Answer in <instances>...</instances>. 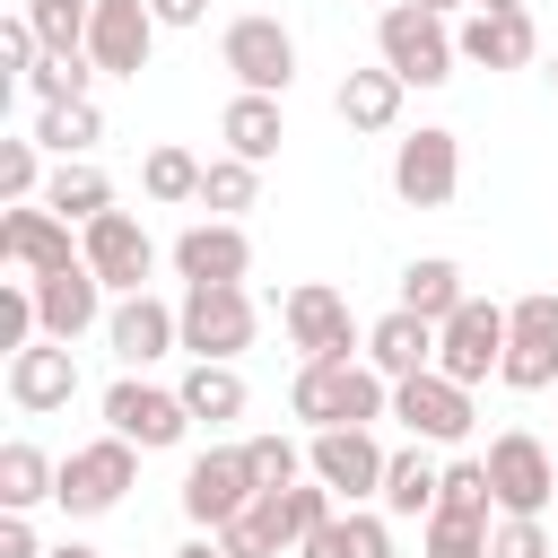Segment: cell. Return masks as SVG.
<instances>
[{
	"label": "cell",
	"instance_id": "cell-1",
	"mask_svg": "<svg viewBox=\"0 0 558 558\" xmlns=\"http://www.w3.org/2000/svg\"><path fill=\"white\" fill-rule=\"evenodd\" d=\"M288 401H296L305 427H366V418L392 410V375H375L357 357H305L296 384H288Z\"/></svg>",
	"mask_w": 558,
	"mask_h": 558
},
{
	"label": "cell",
	"instance_id": "cell-2",
	"mask_svg": "<svg viewBox=\"0 0 558 558\" xmlns=\"http://www.w3.org/2000/svg\"><path fill=\"white\" fill-rule=\"evenodd\" d=\"M375 44H384V70H401L410 87H445L453 61H462V44L445 35V17L418 9V0H392V9L375 17Z\"/></svg>",
	"mask_w": 558,
	"mask_h": 558
},
{
	"label": "cell",
	"instance_id": "cell-3",
	"mask_svg": "<svg viewBox=\"0 0 558 558\" xmlns=\"http://www.w3.org/2000/svg\"><path fill=\"white\" fill-rule=\"evenodd\" d=\"M497 384H514V392H549L558 384V296L549 288L506 305V366H497Z\"/></svg>",
	"mask_w": 558,
	"mask_h": 558
},
{
	"label": "cell",
	"instance_id": "cell-4",
	"mask_svg": "<svg viewBox=\"0 0 558 558\" xmlns=\"http://www.w3.org/2000/svg\"><path fill=\"white\" fill-rule=\"evenodd\" d=\"M436 366H445L453 384H488V375L506 366V305L462 296V305L436 323Z\"/></svg>",
	"mask_w": 558,
	"mask_h": 558
},
{
	"label": "cell",
	"instance_id": "cell-5",
	"mask_svg": "<svg viewBox=\"0 0 558 558\" xmlns=\"http://www.w3.org/2000/svg\"><path fill=\"white\" fill-rule=\"evenodd\" d=\"M392 418L418 436V445H462L471 436V384H453L445 366H418L392 384Z\"/></svg>",
	"mask_w": 558,
	"mask_h": 558
},
{
	"label": "cell",
	"instance_id": "cell-6",
	"mask_svg": "<svg viewBox=\"0 0 558 558\" xmlns=\"http://www.w3.org/2000/svg\"><path fill=\"white\" fill-rule=\"evenodd\" d=\"M140 480V462H131V436H96V445H78L70 462H61V488H52V506L61 514H105V506H122V488Z\"/></svg>",
	"mask_w": 558,
	"mask_h": 558
},
{
	"label": "cell",
	"instance_id": "cell-7",
	"mask_svg": "<svg viewBox=\"0 0 558 558\" xmlns=\"http://www.w3.org/2000/svg\"><path fill=\"white\" fill-rule=\"evenodd\" d=\"M218 61L235 70V87H253V96H279L288 78H296V35L279 26V17H235L227 35H218Z\"/></svg>",
	"mask_w": 558,
	"mask_h": 558
},
{
	"label": "cell",
	"instance_id": "cell-8",
	"mask_svg": "<svg viewBox=\"0 0 558 558\" xmlns=\"http://www.w3.org/2000/svg\"><path fill=\"white\" fill-rule=\"evenodd\" d=\"M488 488H497L506 514H549V497H558V462H549V445L523 436V427H506V436L488 445Z\"/></svg>",
	"mask_w": 558,
	"mask_h": 558
},
{
	"label": "cell",
	"instance_id": "cell-9",
	"mask_svg": "<svg viewBox=\"0 0 558 558\" xmlns=\"http://www.w3.org/2000/svg\"><path fill=\"white\" fill-rule=\"evenodd\" d=\"M183 349L192 357H235L244 340H253V296H244V279H227V288H183Z\"/></svg>",
	"mask_w": 558,
	"mask_h": 558
},
{
	"label": "cell",
	"instance_id": "cell-10",
	"mask_svg": "<svg viewBox=\"0 0 558 558\" xmlns=\"http://www.w3.org/2000/svg\"><path fill=\"white\" fill-rule=\"evenodd\" d=\"M453 183H462V140H453V131H410V140L392 148V192H401L410 209H445Z\"/></svg>",
	"mask_w": 558,
	"mask_h": 558
},
{
	"label": "cell",
	"instance_id": "cell-11",
	"mask_svg": "<svg viewBox=\"0 0 558 558\" xmlns=\"http://www.w3.org/2000/svg\"><path fill=\"white\" fill-rule=\"evenodd\" d=\"M288 340L305 349V357H357L366 349V331L349 323V296L340 288H323V279H305V288H288Z\"/></svg>",
	"mask_w": 558,
	"mask_h": 558
},
{
	"label": "cell",
	"instance_id": "cell-12",
	"mask_svg": "<svg viewBox=\"0 0 558 558\" xmlns=\"http://www.w3.org/2000/svg\"><path fill=\"white\" fill-rule=\"evenodd\" d=\"M105 427L131 436L140 453H157V445H183L192 410H183V392H157V384H140V375H122V384L105 392Z\"/></svg>",
	"mask_w": 558,
	"mask_h": 558
},
{
	"label": "cell",
	"instance_id": "cell-13",
	"mask_svg": "<svg viewBox=\"0 0 558 558\" xmlns=\"http://www.w3.org/2000/svg\"><path fill=\"white\" fill-rule=\"evenodd\" d=\"M305 462H314V480H323L331 497L357 506V497H384V462H392V453H384L366 427H314V453H305Z\"/></svg>",
	"mask_w": 558,
	"mask_h": 558
},
{
	"label": "cell",
	"instance_id": "cell-14",
	"mask_svg": "<svg viewBox=\"0 0 558 558\" xmlns=\"http://www.w3.org/2000/svg\"><path fill=\"white\" fill-rule=\"evenodd\" d=\"M148 44H157V9L148 0H96L87 17V61L105 78H140L148 70Z\"/></svg>",
	"mask_w": 558,
	"mask_h": 558
},
{
	"label": "cell",
	"instance_id": "cell-15",
	"mask_svg": "<svg viewBox=\"0 0 558 558\" xmlns=\"http://www.w3.org/2000/svg\"><path fill=\"white\" fill-rule=\"evenodd\" d=\"M78 253H87V270H96L105 288H122V296H140V279H148V262H157V244H148V227H140L131 209H105V218H87Z\"/></svg>",
	"mask_w": 558,
	"mask_h": 558
},
{
	"label": "cell",
	"instance_id": "cell-16",
	"mask_svg": "<svg viewBox=\"0 0 558 558\" xmlns=\"http://www.w3.org/2000/svg\"><path fill=\"white\" fill-rule=\"evenodd\" d=\"M253 497H262V488H253V471H244V445H235V453H201V462L183 471V514H192L201 532L235 523Z\"/></svg>",
	"mask_w": 558,
	"mask_h": 558
},
{
	"label": "cell",
	"instance_id": "cell-17",
	"mask_svg": "<svg viewBox=\"0 0 558 558\" xmlns=\"http://www.w3.org/2000/svg\"><path fill=\"white\" fill-rule=\"evenodd\" d=\"M0 253L26 270V279H44V270H70V262H87V253H70V218L61 209H35V201H17L9 218H0Z\"/></svg>",
	"mask_w": 558,
	"mask_h": 558
},
{
	"label": "cell",
	"instance_id": "cell-18",
	"mask_svg": "<svg viewBox=\"0 0 558 558\" xmlns=\"http://www.w3.org/2000/svg\"><path fill=\"white\" fill-rule=\"evenodd\" d=\"M174 270H183V288H227V279L253 270V244H244L235 218H209V227H183L174 235Z\"/></svg>",
	"mask_w": 558,
	"mask_h": 558
},
{
	"label": "cell",
	"instance_id": "cell-19",
	"mask_svg": "<svg viewBox=\"0 0 558 558\" xmlns=\"http://www.w3.org/2000/svg\"><path fill=\"white\" fill-rule=\"evenodd\" d=\"M105 340H113V357H122V366H148V357H166V349L183 340V314H174L166 296H148V288H140V296H122V305L105 314Z\"/></svg>",
	"mask_w": 558,
	"mask_h": 558
},
{
	"label": "cell",
	"instance_id": "cell-20",
	"mask_svg": "<svg viewBox=\"0 0 558 558\" xmlns=\"http://www.w3.org/2000/svg\"><path fill=\"white\" fill-rule=\"evenodd\" d=\"M70 392H78V357H70V340H26V349H9V401L17 410H70Z\"/></svg>",
	"mask_w": 558,
	"mask_h": 558
},
{
	"label": "cell",
	"instance_id": "cell-21",
	"mask_svg": "<svg viewBox=\"0 0 558 558\" xmlns=\"http://www.w3.org/2000/svg\"><path fill=\"white\" fill-rule=\"evenodd\" d=\"M35 314H44V340H78V331L105 314V279H96L87 262L44 270V279H35Z\"/></svg>",
	"mask_w": 558,
	"mask_h": 558
},
{
	"label": "cell",
	"instance_id": "cell-22",
	"mask_svg": "<svg viewBox=\"0 0 558 558\" xmlns=\"http://www.w3.org/2000/svg\"><path fill=\"white\" fill-rule=\"evenodd\" d=\"M453 44H462V61H480V70H523V61L541 52L532 9H471V26H462Z\"/></svg>",
	"mask_w": 558,
	"mask_h": 558
},
{
	"label": "cell",
	"instance_id": "cell-23",
	"mask_svg": "<svg viewBox=\"0 0 558 558\" xmlns=\"http://www.w3.org/2000/svg\"><path fill=\"white\" fill-rule=\"evenodd\" d=\"M366 366H375V375H392V384H401V375H418V366H436V323H427V314H410V305H392V314L366 331Z\"/></svg>",
	"mask_w": 558,
	"mask_h": 558
},
{
	"label": "cell",
	"instance_id": "cell-24",
	"mask_svg": "<svg viewBox=\"0 0 558 558\" xmlns=\"http://www.w3.org/2000/svg\"><path fill=\"white\" fill-rule=\"evenodd\" d=\"M253 514L270 523V541H279V549H305V532H323V523H331V488H323V480H314V488H305V480L262 488V497H253Z\"/></svg>",
	"mask_w": 558,
	"mask_h": 558
},
{
	"label": "cell",
	"instance_id": "cell-25",
	"mask_svg": "<svg viewBox=\"0 0 558 558\" xmlns=\"http://www.w3.org/2000/svg\"><path fill=\"white\" fill-rule=\"evenodd\" d=\"M401 96H410L401 70H349L340 78V122L349 131H392L401 122Z\"/></svg>",
	"mask_w": 558,
	"mask_h": 558
},
{
	"label": "cell",
	"instance_id": "cell-26",
	"mask_svg": "<svg viewBox=\"0 0 558 558\" xmlns=\"http://www.w3.org/2000/svg\"><path fill=\"white\" fill-rule=\"evenodd\" d=\"M218 131H227V157H253V166H270L279 157V96H253V87H235V105L218 113Z\"/></svg>",
	"mask_w": 558,
	"mask_h": 558
},
{
	"label": "cell",
	"instance_id": "cell-27",
	"mask_svg": "<svg viewBox=\"0 0 558 558\" xmlns=\"http://www.w3.org/2000/svg\"><path fill=\"white\" fill-rule=\"evenodd\" d=\"M436 488H445V462H427V445L410 436V453H392V462H384V514L427 523V514H436Z\"/></svg>",
	"mask_w": 558,
	"mask_h": 558
},
{
	"label": "cell",
	"instance_id": "cell-28",
	"mask_svg": "<svg viewBox=\"0 0 558 558\" xmlns=\"http://www.w3.org/2000/svg\"><path fill=\"white\" fill-rule=\"evenodd\" d=\"M52 488H61V462H52L44 445H26V436H17V445H0V506L35 514Z\"/></svg>",
	"mask_w": 558,
	"mask_h": 558
},
{
	"label": "cell",
	"instance_id": "cell-29",
	"mask_svg": "<svg viewBox=\"0 0 558 558\" xmlns=\"http://www.w3.org/2000/svg\"><path fill=\"white\" fill-rule=\"evenodd\" d=\"M174 392H183V410H192V418H209V427L244 410V375H235L227 357H192V375H183Z\"/></svg>",
	"mask_w": 558,
	"mask_h": 558
},
{
	"label": "cell",
	"instance_id": "cell-30",
	"mask_svg": "<svg viewBox=\"0 0 558 558\" xmlns=\"http://www.w3.org/2000/svg\"><path fill=\"white\" fill-rule=\"evenodd\" d=\"M305 558H392V532H384V514H331L323 532H305Z\"/></svg>",
	"mask_w": 558,
	"mask_h": 558
},
{
	"label": "cell",
	"instance_id": "cell-31",
	"mask_svg": "<svg viewBox=\"0 0 558 558\" xmlns=\"http://www.w3.org/2000/svg\"><path fill=\"white\" fill-rule=\"evenodd\" d=\"M462 296H471V288H462V270H453L445 253H427V262H410V270H401V305H410V314H427V323H445Z\"/></svg>",
	"mask_w": 558,
	"mask_h": 558
},
{
	"label": "cell",
	"instance_id": "cell-32",
	"mask_svg": "<svg viewBox=\"0 0 558 558\" xmlns=\"http://www.w3.org/2000/svg\"><path fill=\"white\" fill-rule=\"evenodd\" d=\"M35 140H44L52 157H87V148L105 140V113H96V96H70V105H44V122H35Z\"/></svg>",
	"mask_w": 558,
	"mask_h": 558
},
{
	"label": "cell",
	"instance_id": "cell-33",
	"mask_svg": "<svg viewBox=\"0 0 558 558\" xmlns=\"http://www.w3.org/2000/svg\"><path fill=\"white\" fill-rule=\"evenodd\" d=\"M44 209H61V218H78V227H87V218H105V209H113V183H105L96 166L61 157V174L44 183Z\"/></svg>",
	"mask_w": 558,
	"mask_h": 558
},
{
	"label": "cell",
	"instance_id": "cell-34",
	"mask_svg": "<svg viewBox=\"0 0 558 558\" xmlns=\"http://www.w3.org/2000/svg\"><path fill=\"white\" fill-rule=\"evenodd\" d=\"M201 157L192 148H148V166H140V183H148V201H201Z\"/></svg>",
	"mask_w": 558,
	"mask_h": 558
},
{
	"label": "cell",
	"instance_id": "cell-35",
	"mask_svg": "<svg viewBox=\"0 0 558 558\" xmlns=\"http://www.w3.org/2000/svg\"><path fill=\"white\" fill-rule=\"evenodd\" d=\"M26 17H35V35H44V52H87L96 0H26Z\"/></svg>",
	"mask_w": 558,
	"mask_h": 558
},
{
	"label": "cell",
	"instance_id": "cell-36",
	"mask_svg": "<svg viewBox=\"0 0 558 558\" xmlns=\"http://www.w3.org/2000/svg\"><path fill=\"white\" fill-rule=\"evenodd\" d=\"M488 506H497V488H488V462H445L436 514H471V523H488Z\"/></svg>",
	"mask_w": 558,
	"mask_h": 558
},
{
	"label": "cell",
	"instance_id": "cell-37",
	"mask_svg": "<svg viewBox=\"0 0 558 558\" xmlns=\"http://www.w3.org/2000/svg\"><path fill=\"white\" fill-rule=\"evenodd\" d=\"M253 192H262V166H253V157H218V166L201 174V201H209V209H253Z\"/></svg>",
	"mask_w": 558,
	"mask_h": 558
},
{
	"label": "cell",
	"instance_id": "cell-38",
	"mask_svg": "<svg viewBox=\"0 0 558 558\" xmlns=\"http://www.w3.org/2000/svg\"><path fill=\"white\" fill-rule=\"evenodd\" d=\"M418 558H488V523L471 514H427V549Z\"/></svg>",
	"mask_w": 558,
	"mask_h": 558
},
{
	"label": "cell",
	"instance_id": "cell-39",
	"mask_svg": "<svg viewBox=\"0 0 558 558\" xmlns=\"http://www.w3.org/2000/svg\"><path fill=\"white\" fill-rule=\"evenodd\" d=\"M244 471H253V488H288V480L305 471V453H296L288 436H253V445H244Z\"/></svg>",
	"mask_w": 558,
	"mask_h": 558
},
{
	"label": "cell",
	"instance_id": "cell-40",
	"mask_svg": "<svg viewBox=\"0 0 558 558\" xmlns=\"http://www.w3.org/2000/svg\"><path fill=\"white\" fill-rule=\"evenodd\" d=\"M488 558H558V541H549L541 514H506V523L488 532Z\"/></svg>",
	"mask_w": 558,
	"mask_h": 558
},
{
	"label": "cell",
	"instance_id": "cell-41",
	"mask_svg": "<svg viewBox=\"0 0 558 558\" xmlns=\"http://www.w3.org/2000/svg\"><path fill=\"white\" fill-rule=\"evenodd\" d=\"M26 87H35L44 105H70V96H87V61H78V52H44Z\"/></svg>",
	"mask_w": 558,
	"mask_h": 558
},
{
	"label": "cell",
	"instance_id": "cell-42",
	"mask_svg": "<svg viewBox=\"0 0 558 558\" xmlns=\"http://www.w3.org/2000/svg\"><path fill=\"white\" fill-rule=\"evenodd\" d=\"M35 148H44V140H0V192H9V201H35V174H44Z\"/></svg>",
	"mask_w": 558,
	"mask_h": 558
},
{
	"label": "cell",
	"instance_id": "cell-43",
	"mask_svg": "<svg viewBox=\"0 0 558 558\" xmlns=\"http://www.w3.org/2000/svg\"><path fill=\"white\" fill-rule=\"evenodd\" d=\"M35 61H44V35H35V17L17 9V17L0 26V70H17V78H35Z\"/></svg>",
	"mask_w": 558,
	"mask_h": 558
},
{
	"label": "cell",
	"instance_id": "cell-44",
	"mask_svg": "<svg viewBox=\"0 0 558 558\" xmlns=\"http://www.w3.org/2000/svg\"><path fill=\"white\" fill-rule=\"evenodd\" d=\"M218 549H227V558H279V541H270V523H262L253 506H244L235 523H218Z\"/></svg>",
	"mask_w": 558,
	"mask_h": 558
},
{
	"label": "cell",
	"instance_id": "cell-45",
	"mask_svg": "<svg viewBox=\"0 0 558 558\" xmlns=\"http://www.w3.org/2000/svg\"><path fill=\"white\" fill-rule=\"evenodd\" d=\"M0 558H44V541H35V523H26L17 506L0 514Z\"/></svg>",
	"mask_w": 558,
	"mask_h": 558
},
{
	"label": "cell",
	"instance_id": "cell-46",
	"mask_svg": "<svg viewBox=\"0 0 558 558\" xmlns=\"http://www.w3.org/2000/svg\"><path fill=\"white\" fill-rule=\"evenodd\" d=\"M157 9V26H201L209 17V0H148Z\"/></svg>",
	"mask_w": 558,
	"mask_h": 558
},
{
	"label": "cell",
	"instance_id": "cell-47",
	"mask_svg": "<svg viewBox=\"0 0 558 558\" xmlns=\"http://www.w3.org/2000/svg\"><path fill=\"white\" fill-rule=\"evenodd\" d=\"M174 558H227V549H218V541H183Z\"/></svg>",
	"mask_w": 558,
	"mask_h": 558
},
{
	"label": "cell",
	"instance_id": "cell-48",
	"mask_svg": "<svg viewBox=\"0 0 558 558\" xmlns=\"http://www.w3.org/2000/svg\"><path fill=\"white\" fill-rule=\"evenodd\" d=\"M44 558H96V549H87V541H61V549H44Z\"/></svg>",
	"mask_w": 558,
	"mask_h": 558
},
{
	"label": "cell",
	"instance_id": "cell-49",
	"mask_svg": "<svg viewBox=\"0 0 558 558\" xmlns=\"http://www.w3.org/2000/svg\"><path fill=\"white\" fill-rule=\"evenodd\" d=\"M471 9H523V0H471Z\"/></svg>",
	"mask_w": 558,
	"mask_h": 558
},
{
	"label": "cell",
	"instance_id": "cell-50",
	"mask_svg": "<svg viewBox=\"0 0 558 558\" xmlns=\"http://www.w3.org/2000/svg\"><path fill=\"white\" fill-rule=\"evenodd\" d=\"M418 9H436V17H445V9H453V0H418Z\"/></svg>",
	"mask_w": 558,
	"mask_h": 558
},
{
	"label": "cell",
	"instance_id": "cell-51",
	"mask_svg": "<svg viewBox=\"0 0 558 558\" xmlns=\"http://www.w3.org/2000/svg\"><path fill=\"white\" fill-rule=\"evenodd\" d=\"M549 87H558V61H549Z\"/></svg>",
	"mask_w": 558,
	"mask_h": 558
}]
</instances>
